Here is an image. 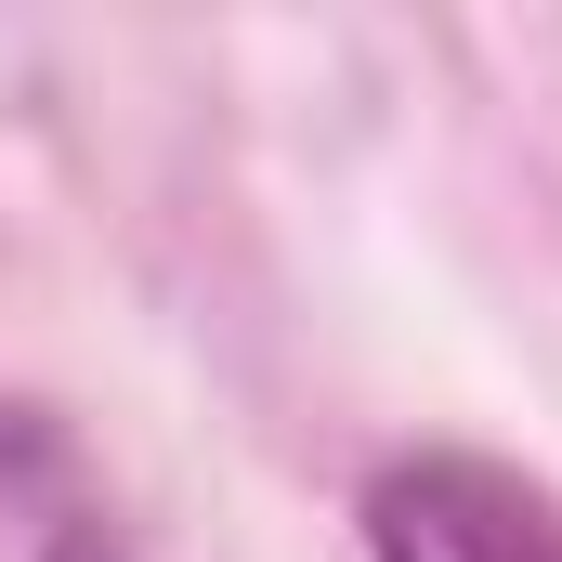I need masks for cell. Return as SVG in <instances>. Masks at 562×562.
<instances>
[{"label":"cell","instance_id":"6da1fadb","mask_svg":"<svg viewBox=\"0 0 562 562\" xmlns=\"http://www.w3.org/2000/svg\"><path fill=\"white\" fill-rule=\"evenodd\" d=\"M367 562H562V510L497 458H393L367 484Z\"/></svg>","mask_w":562,"mask_h":562},{"label":"cell","instance_id":"7a4b0ae2","mask_svg":"<svg viewBox=\"0 0 562 562\" xmlns=\"http://www.w3.org/2000/svg\"><path fill=\"white\" fill-rule=\"evenodd\" d=\"M0 562H119V524H105L79 431L40 406H0Z\"/></svg>","mask_w":562,"mask_h":562}]
</instances>
